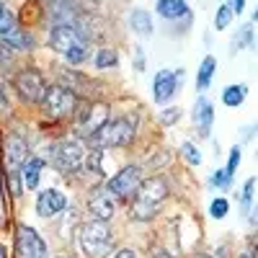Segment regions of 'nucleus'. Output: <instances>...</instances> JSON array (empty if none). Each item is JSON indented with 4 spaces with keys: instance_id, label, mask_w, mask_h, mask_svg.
Masks as SVG:
<instances>
[{
    "instance_id": "f257e3e1",
    "label": "nucleus",
    "mask_w": 258,
    "mask_h": 258,
    "mask_svg": "<svg viewBox=\"0 0 258 258\" xmlns=\"http://www.w3.org/2000/svg\"><path fill=\"white\" fill-rule=\"evenodd\" d=\"M168 194H170V186L163 176H153V178L142 181L140 188L132 194V217L137 222L153 220L160 209V204L168 199Z\"/></svg>"
},
{
    "instance_id": "f03ea898",
    "label": "nucleus",
    "mask_w": 258,
    "mask_h": 258,
    "mask_svg": "<svg viewBox=\"0 0 258 258\" xmlns=\"http://www.w3.org/2000/svg\"><path fill=\"white\" fill-rule=\"evenodd\" d=\"M49 47L59 52L70 64H83L88 59V41L70 24H57L49 31Z\"/></svg>"
},
{
    "instance_id": "7ed1b4c3",
    "label": "nucleus",
    "mask_w": 258,
    "mask_h": 258,
    "mask_svg": "<svg viewBox=\"0 0 258 258\" xmlns=\"http://www.w3.org/2000/svg\"><path fill=\"white\" fill-rule=\"evenodd\" d=\"M78 245H80L85 258H103L114 248V232L101 220L83 222L78 230Z\"/></svg>"
},
{
    "instance_id": "20e7f679",
    "label": "nucleus",
    "mask_w": 258,
    "mask_h": 258,
    "mask_svg": "<svg viewBox=\"0 0 258 258\" xmlns=\"http://www.w3.org/2000/svg\"><path fill=\"white\" fill-rule=\"evenodd\" d=\"M135 135H137V114H124V116L106 121L91 137V142L101 150L103 147H126V145H132Z\"/></svg>"
},
{
    "instance_id": "39448f33",
    "label": "nucleus",
    "mask_w": 258,
    "mask_h": 258,
    "mask_svg": "<svg viewBox=\"0 0 258 258\" xmlns=\"http://www.w3.org/2000/svg\"><path fill=\"white\" fill-rule=\"evenodd\" d=\"M49 160L52 165L64 176H73L78 170H83L85 163V145L78 137H64L49 147Z\"/></svg>"
},
{
    "instance_id": "423d86ee",
    "label": "nucleus",
    "mask_w": 258,
    "mask_h": 258,
    "mask_svg": "<svg viewBox=\"0 0 258 258\" xmlns=\"http://www.w3.org/2000/svg\"><path fill=\"white\" fill-rule=\"evenodd\" d=\"M78 106H80V98L73 91L64 88V85H47V93L41 98V111L49 119L70 116V114H75Z\"/></svg>"
},
{
    "instance_id": "0eeeda50",
    "label": "nucleus",
    "mask_w": 258,
    "mask_h": 258,
    "mask_svg": "<svg viewBox=\"0 0 258 258\" xmlns=\"http://www.w3.org/2000/svg\"><path fill=\"white\" fill-rule=\"evenodd\" d=\"M11 83H13L16 93L21 96V101H26V103H41V98L47 93V78L36 68H21Z\"/></svg>"
},
{
    "instance_id": "6e6552de",
    "label": "nucleus",
    "mask_w": 258,
    "mask_h": 258,
    "mask_svg": "<svg viewBox=\"0 0 258 258\" xmlns=\"http://www.w3.org/2000/svg\"><path fill=\"white\" fill-rule=\"evenodd\" d=\"M106 121H109V106L103 101H88L80 109H75V129L80 137L91 140Z\"/></svg>"
},
{
    "instance_id": "1a4fd4ad",
    "label": "nucleus",
    "mask_w": 258,
    "mask_h": 258,
    "mask_svg": "<svg viewBox=\"0 0 258 258\" xmlns=\"http://www.w3.org/2000/svg\"><path fill=\"white\" fill-rule=\"evenodd\" d=\"M140 183H142V168L140 165H124L121 170H116V173L106 181V191L111 194L114 199H121V202H126L132 194L140 188Z\"/></svg>"
},
{
    "instance_id": "9d476101",
    "label": "nucleus",
    "mask_w": 258,
    "mask_h": 258,
    "mask_svg": "<svg viewBox=\"0 0 258 258\" xmlns=\"http://www.w3.org/2000/svg\"><path fill=\"white\" fill-rule=\"evenodd\" d=\"M16 253L18 258H47L49 248L44 238L29 225H18L16 230Z\"/></svg>"
},
{
    "instance_id": "9b49d317",
    "label": "nucleus",
    "mask_w": 258,
    "mask_h": 258,
    "mask_svg": "<svg viewBox=\"0 0 258 258\" xmlns=\"http://www.w3.org/2000/svg\"><path fill=\"white\" fill-rule=\"evenodd\" d=\"M183 80V73H173V70H158L155 78H153V98L155 103L165 106L173 101V96L178 93V85Z\"/></svg>"
},
{
    "instance_id": "f8f14e48",
    "label": "nucleus",
    "mask_w": 258,
    "mask_h": 258,
    "mask_svg": "<svg viewBox=\"0 0 258 258\" xmlns=\"http://www.w3.org/2000/svg\"><path fill=\"white\" fill-rule=\"evenodd\" d=\"M64 209H68V197H64L59 188L39 191V197H36V214H39V217L52 220V217H57V214L64 212Z\"/></svg>"
},
{
    "instance_id": "ddd939ff",
    "label": "nucleus",
    "mask_w": 258,
    "mask_h": 258,
    "mask_svg": "<svg viewBox=\"0 0 258 258\" xmlns=\"http://www.w3.org/2000/svg\"><path fill=\"white\" fill-rule=\"evenodd\" d=\"M88 212L93 220H101V222H109L116 212V202L114 197L106 188H96L91 197H88Z\"/></svg>"
},
{
    "instance_id": "4468645a",
    "label": "nucleus",
    "mask_w": 258,
    "mask_h": 258,
    "mask_svg": "<svg viewBox=\"0 0 258 258\" xmlns=\"http://www.w3.org/2000/svg\"><path fill=\"white\" fill-rule=\"evenodd\" d=\"M29 158H31V153H29L26 140L18 137V135H11L8 142H6V163H8V170H11V173H18L21 165H24Z\"/></svg>"
},
{
    "instance_id": "2eb2a0df",
    "label": "nucleus",
    "mask_w": 258,
    "mask_h": 258,
    "mask_svg": "<svg viewBox=\"0 0 258 258\" xmlns=\"http://www.w3.org/2000/svg\"><path fill=\"white\" fill-rule=\"evenodd\" d=\"M194 124H197L199 135L202 137H209L212 135V124H214V103L204 96L197 98L194 103Z\"/></svg>"
},
{
    "instance_id": "dca6fc26",
    "label": "nucleus",
    "mask_w": 258,
    "mask_h": 258,
    "mask_svg": "<svg viewBox=\"0 0 258 258\" xmlns=\"http://www.w3.org/2000/svg\"><path fill=\"white\" fill-rule=\"evenodd\" d=\"M41 170H44V160H41V158H29L24 165H21L18 176H21V183H24V188L34 191V188L39 186Z\"/></svg>"
},
{
    "instance_id": "f3484780",
    "label": "nucleus",
    "mask_w": 258,
    "mask_h": 258,
    "mask_svg": "<svg viewBox=\"0 0 258 258\" xmlns=\"http://www.w3.org/2000/svg\"><path fill=\"white\" fill-rule=\"evenodd\" d=\"M129 29H132L137 36H150L153 34V16H150V11L145 8H135L132 13H129Z\"/></svg>"
},
{
    "instance_id": "a211bd4d",
    "label": "nucleus",
    "mask_w": 258,
    "mask_h": 258,
    "mask_svg": "<svg viewBox=\"0 0 258 258\" xmlns=\"http://www.w3.org/2000/svg\"><path fill=\"white\" fill-rule=\"evenodd\" d=\"M18 31H21V29H18V18H16V13H13L8 6L0 3V39L8 41V39H13Z\"/></svg>"
},
{
    "instance_id": "6ab92c4d",
    "label": "nucleus",
    "mask_w": 258,
    "mask_h": 258,
    "mask_svg": "<svg viewBox=\"0 0 258 258\" xmlns=\"http://www.w3.org/2000/svg\"><path fill=\"white\" fill-rule=\"evenodd\" d=\"M214 73H217V59L212 54H207L199 64V75H197V91H207L212 80H214Z\"/></svg>"
},
{
    "instance_id": "aec40b11",
    "label": "nucleus",
    "mask_w": 258,
    "mask_h": 258,
    "mask_svg": "<svg viewBox=\"0 0 258 258\" xmlns=\"http://www.w3.org/2000/svg\"><path fill=\"white\" fill-rule=\"evenodd\" d=\"M158 13L168 21H176L181 16H188L186 0H158Z\"/></svg>"
},
{
    "instance_id": "412c9836",
    "label": "nucleus",
    "mask_w": 258,
    "mask_h": 258,
    "mask_svg": "<svg viewBox=\"0 0 258 258\" xmlns=\"http://www.w3.org/2000/svg\"><path fill=\"white\" fill-rule=\"evenodd\" d=\"M245 96H248V85L235 83V85H227V88L222 91V103L227 106V109H238V106L245 101Z\"/></svg>"
},
{
    "instance_id": "4be33fe9",
    "label": "nucleus",
    "mask_w": 258,
    "mask_h": 258,
    "mask_svg": "<svg viewBox=\"0 0 258 258\" xmlns=\"http://www.w3.org/2000/svg\"><path fill=\"white\" fill-rule=\"evenodd\" d=\"M253 199H255V176H250L243 186V194H240V207H243V214L250 217V207H253Z\"/></svg>"
},
{
    "instance_id": "5701e85b",
    "label": "nucleus",
    "mask_w": 258,
    "mask_h": 258,
    "mask_svg": "<svg viewBox=\"0 0 258 258\" xmlns=\"http://www.w3.org/2000/svg\"><path fill=\"white\" fill-rule=\"evenodd\" d=\"M232 16H235V11H232V3L227 0V3L220 6L217 16H214V29H217V31H225V29L232 24Z\"/></svg>"
},
{
    "instance_id": "b1692460",
    "label": "nucleus",
    "mask_w": 258,
    "mask_h": 258,
    "mask_svg": "<svg viewBox=\"0 0 258 258\" xmlns=\"http://www.w3.org/2000/svg\"><path fill=\"white\" fill-rule=\"evenodd\" d=\"M116 62H119V54L109 47H101L98 54H96V68L98 70H109V68H116Z\"/></svg>"
},
{
    "instance_id": "393cba45",
    "label": "nucleus",
    "mask_w": 258,
    "mask_h": 258,
    "mask_svg": "<svg viewBox=\"0 0 258 258\" xmlns=\"http://www.w3.org/2000/svg\"><path fill=\"white\" fill-rule=\"evenodd\" d=\"M240 155H243V153H240V147L235 145V147L230 150V158H227V165L222 168V170H225V176H227L230 181L235 178V173H238V165H240Z\"/></svg>"
},
{
    "instance_id": "a878e982",
    "label": "nucleus",
    "mask_w": 258,
    "mask_h": 258,
    "mask_svg": "<svg viewBox=\"0 0 258 258\" xmlns=\"http://www.w3.org/2000/svg\"><path fill=\"white\" fill-rule=\"evenodd\" d=\"M181 155L188 165H199L202 163V153H199V147L197 145H191V142H183L181 145Z\"/></svg>"
},
{
    "instance_id": "bb28decb",
    "label": "nucleus",
    "mask_w": 258,
    "mask_h": 258,
    "mask_svg": "<svg viewBox=\"0 0 258 258\" xmlns=\"http://www.w3.org/2000/svg\"><path fill=\"white\" fill-rule=\"evenodd\" d=\"M227 209H230V204H227V199H212V204H209V214H212V220H222L225 214H227Z\"/></svg>"
},
{
    "instance_id": "cd10ccee",
    "label": "nucleus",
    "mask_w": 258,
    "mask_h": 258,
    "mask_svg": "<svg viewBox=\"0 0 258 258\" xmlns=\"http://www.w3.org/2000/svg\"><path fill=\"white\" fill-rule=\"evenodd\" d=\"M209 183H212L214 188H222V191L232 186V181H230V178L225 176V170H222V168H220V170H214V173L209 176Z\"/></svg>"
},
{
    "instance_id": "c85d7f7f",
    "label": "nucleus",
    "mask_w": 258,
    "mask_h": 258,
    "mask_svg": "<svg viewBox=\"0 0 258 258\" xmlns=\"http://www.w3.org/2000/svg\"><path fill=\"white\" fill-rule=\"evenodd\" d=\"M178 119H181V109H178V106L163 109V114H160V121H163V124H173V121H178Z\"/></svg>"
},
{
    "instance_id": "c756f323",
    "label": "nucleus",
    "mask_w": 258,
    "mask_h": 258,
    "mask_svg": "<svg viewBox=\"0 0 258 258\" xmlns=\"http://www.w3.org/2000/svg\"><path fill=\"white\" fill-rule=\"evenodd\" d=\"M250 39H253V24H248V26L243 29V34L238 36V44H235V52L243 49V47H248V44H250Z\"/></svg>"
},
{
    "instance_id": "7c9ffc66",
    "label": "nucleus",
    "mask_w": 258,
    "mask_h": 258,
    "mask_svg": "<svg viewBox=\"0 0 258 258\" xmlns=\"http://www.w3.org/2000/svg\"><path fill=\"white\" fill-rule=\"evenodd\" d=\"M11 109V103H8V93H6V88L0 85V111H8Z\"/></svg>"
},
{
    "instance_id": "2f4dec72",
    "label": "nucleus",
    "mask_w": 258,
    "mask_h": 258,
    "mask_svg": "<svg viewBox=\"0 0 258 258\" xmlns=\"http://www.w3.org/2000/svg\"><path fill=\"white\" fill-rule=\"evenodd\" d=\"M114 258H140V255H137V250H132V248H124V250H119Z\"/></svg>"
},
{
    "instance_id": "473e14b6",
    "label": "nucleus",
    "mask_w": 258,
    "mask_h": 258,
    "mask_svg": "<svg viewBox=\"0 0 258 258\" xmlns=\"http://www.w3.org/2000/svg\"><path fill=\"white\" fill-rule=\"evenodd\" d=\"M243 6H245V0H235V8H232V11H235V13H240Z\"/></svg>"
},
{
    "instance_id": "72a5a7b5",
    "label": "nucleus",
    "mask_w": 258,
    "mask_h": 258,
    "mask_svg": "<svg viewBox=\"0 0 258 258\" xmlns=\"http://www.w3.org/2000/svg\"><path fill=\"white\" fill-rule=\"evenodd\" d=\"M0 258H6V250H3V245H0Z\"/></svg>"
},
{
    "instance_id": "f704fd0d",
    "label": "nucleus",
    "mask_w": 258,
    "mask_h": 258,
    "mask_svg": "<svg viewBox=\"0 0 258 258\" xmlns=\"http://www.w3.org/2000/svg\"><path fill=\"white\" fill-rule=\"evenodd\" d=\"M57 258H70V255H57Z\"/></svg>"
},
{
    "instance_id": "c9c22d12",
    "label": "nucleus",
    "mask_w": 258,
    "mask_h": 258,
    "mask_svg": "<svg viewBox=\"0 0 258 258\" xmlns=\"http://www.w3.org/2000/svg\"><path fill=\"white\" fill-rule=\"evenodd\" d=\"M202 258H209V255H202Z\"/></svg>"
}]
</instances>
